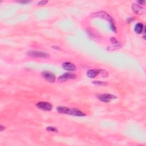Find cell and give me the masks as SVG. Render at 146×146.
I'll return each instance as SVG.
<instances>
[{
  "mask_svg": "<svg viewBox=\"0 0 146 146\" xmlns=\"http://www.w3.org/2000/svg\"><path fill=\"white\" fill-rule=\"evenodd\" d=\"M93 17H98V18H102L106 19V21L109 22L110 29L112 30L113 32H116V27L115 25V22L113 20L112 18L111 17L110 15L108 14L107 13L104 12H97L96 13H94L92 15Z\"/></svg>",
  "mask_w": 146,
  "mask_h": 146,
  "instance_id": "cell-1",
  "label": "cell"
},
{
  "mask_svg": "<svg viewBox=\"0 0 146 146\" xmlns=\"http://www.w3.org/2000/svg\"><path fill=\"white\" fill-rule=\"evenodd\" d=\"M27 54L30 57L34 58H47L49 57V54L45 52L39 51H30L27 52Z\"/></svg>",
  "mask_w": 146,
  "mask_h": 146,
  "instance_id": "cell-2",
  "label": "cell"
},
{
  "mask_svg": "<svg viewBox=\"0 0 146 146\" xmlns=\"http://www.w3.org/2000/svg\"><path fill=\"white\" fill-rule=\"evenodd\" d=\"M98 99L103 102H110L112 99H115L117 98V97L109 94H103L97 95Z\"/></svg>",
  "mask_w": 146,
  "mask_h": 146,
  "instance_id": "cell-3",
  "label": "cell"
},
{
  "mask_svg": "<svg viewBox=\"0 0 146 146\" xmlns=\"http://www.w3.org/2000/svg\"><path fill=\"white\" fill-rule=\"evenodd\" d=\"M37 107L39 109L44 111H51L53 109L52 105L48 102H39L36 104Z\"/></svg>",
  "mask_w": 146,
  "mask_h": 146,
  "instance_id": "cell-4",
  "label": "cell"
},
{
  "mask_svg": "<svg viewBox=\"0 0 146 146\" xmlns=\"http://www.w3.org/2000/svg\"><path fill=\"white\" fill-rule=\"evenodd\" d=\"M42 75L45 79L49 82L53 83L55 80V76L53 72L49 71H44L42 72Z\"/></svg>",
  "mask_w": 146,
  "mask_h": 146,
  "instance_id": "cell-5",
  "label": "cell"
},
{
  "mask_svg": "<svg viewBox=\"0 0 146 146\" xmlns=\"http://www.w3.org/2000/svg\"><path fill=\"white\" fill-rule=\"evenodd\" d=\"M132 9L135 13L139 15H142L144 14L145 12V8H144V7H142V6L139 5H137L135 4H132Z\"/></svg>",
  "mask_w": 146,
  "mask_h": 146,
  "instance_id": "cell-6",
  "label": "cell"
},
{
  "mask_svg": "<svg viewBox=\"0 0 146 146\" xmlns=\"http://www.w3.org/2000/svg\"><path fill=\"white\" fill-rule=\"evenodd\" d=\"M76 78V75L72 73L66 72L59 77L58 80L60 82H65L68 79H74Z\"/></svg>",
  "mask_w": 146,
  "mask_h": 146,
  "instance_id": "cell-7",
  "label": "cell"
},
{
  "mask_svg": "<svg viewBox=\"0 0 146 146\" xmlns=\"http://www.w3.org/2000/svg\"><path fill=\"white\" fill-rule=\"evenodd\" d=\"M62 67L65 70L68 71H75L76 70V66L70 62H65L62 64Z\"/></svg>",
  "mask_w": 146,
  "mask_h": 146,
  "instance_id": "cell-8",
  "label": "cell"
},
{
  "mask_svg": "<svg viewBox=\"0 0 146 146\" xmlns=\"http://www.w3.org/2000/svg\"><path fill=\"white\" fill-rule=\"evenodd\" d=\"M69 115L77 116V117H83L86 115L81 111L77 109H70Z\"/></svg>",
  "mask_w": 146,
  "mask_h": 146,
  "instance_id": "cell-9",
  "label": "cell"
},
{
  "mask_svg": "<svg viewBox=\"0 0 146 146\" xmlns=\"http://www.w3.org/2000/svg\"><path fill=\"white\" fill-rule=\"evenodd\" d=\"M99 74V70H90L87 71V75L90 78H94Z\"/></svg>",
  "mask_w": 146,
  "mask_h": 146,
  "instance_id": "cell-10",
  "label": "cell"
},
{
  "mask_svg": "<svg viewBox=\"0 0 146 146\" xmlns=\"http://www.w3.org/2000/svg\"><path fill=\"white\" fill-rule=\"evenodd\" d=\"M57 111L61 113V114H69L70 112V108H68L66 107H63V106H59L57 107Z\"/></svg>",
  "mask_w": 146,
  "mask_h": 146,
  "instance_id": "cell-11",
  "label": "cell"
},
{
  "mask_svg": "<svg viewBox=\"0 0 146 146\" xmlns=\"http://www.w3.org/2000/svg\"><path fill=\"white\" fill-rule=\"evenodd\" d=\"M144 27L142 23H138L135 25V32L138 34H141L143 32V30H144Z\"/></svg>",
  "mask_w": 146,
  "mask_h": 146,
  "instance_id": "cell-12",
  "label": "cell"
},
{
  "mask_svg": "<svg viewBox=\"0 0 146 146\" xmlns=\"http://www.w3.org/2000/svg\"><path fill=\"white\" fill-rule=\"evenodd\" d=\"M92 83H93V84H95V85H98V86H106V85H107V83L105 82L94 81V82H92Z\"/></svg>",
  "mask_w": 146,
  "mask_h": 146,
  "instance_id": "cell-13",
  "label": "cell"
},
{
  "mask_svg": "<svg viewBox=\"0 0 146 146\" xmlns=\"http://www.w3.org/2000/svg\"><path fill=\"white\" fill-rule=\"evenodd\" d=\"M99 74L102 75V77H108V72L104 70H99Z\"/></svg>",
  "mask_w": 146,
  "mask_h": 146,
  "instance_id": "cell-14",
  "label": "cell"
},
{
  "mask_svg": "<svg viewBox=\"0 0 146 146\" xmlns=\"http://www.w3.org/2000/svg\"><path fill=\"white\" fill-rule=\"evenodd\" d=\"M47 130L49 131H53V132H58V131L57 128L55 127H47Z\"/></svg>",
  "mask_w": 146,
  "mask_h": 146,
  "instance_id": "cell-15",
  "label": "cell"
},
{
  "mask_svg": "<svg viewBox=\"0 0 146 146\" xmlns=\"http://www.w3.org/2000/svg\"><path fill=\"white\" fill-rule=\"evenodd\" d=\"M48 1H39L38 3V5L39 6H41V5H46Z\"/></svg>",
  "mask_w": 146,
  "mask_h": 146,
  "instance_id": "cell-16",
  "label": "cell"
},
{
  "mask_svg": "<svg viewBox=\"0 0 146 146\" xmlns=\"http://www.w3.org/2000/svg\"><path fill=\"white\" fill-rule=\"evenodd\" d=\"M119 46H118V45H115V46H114L108 47L107 49L108 50H114L119 49Z\"/></svg>",
  "mask_w": 146,
  "mask_h": 146,
  "instance_id": "cell-17",
  "label": "cell"
},
{
  "mask_svg": "<svg viewBox=\"0 0 146 146\" xmlns=\"http://www.w3.org/2000/svg\"><path fill=\"white\" fill-rule=\"evenodd\" d=\"M111 42L112 44H116L118 43V41L115 38H111Z\"/></svg>",
  "mask_w": 146,
  "mask_h": 146,
  "instance_id": "cell-18",
  "label": "cell"
},
{
  "mask_svg": "<svg viewBox=\"0 0 146 146\" xmlns=\"http://www.w3.org/2000/svg\"><path fill=\"white\" fill-rule=\"evenodd\" d=\"M137 2L138 4L140 5H144L145 4V1H137Z\"/></svg>",
  "mask_w": 146,
  "mask_h": 146,
  "instance_id": "cell-19",
  "label": "cell"
},
{
  "mask_svg": "<svg viewBox=\"0 0 146 146\" xmlns=\"http://www.w3.org/2000/svg\"><path fill=\"white\" fill-rule=\"evenodd\" d=\"M18 2L19 3H21V4H28V3H30V1H18Z\"/></svg>",
  "mask_w": 146,
  "mask_h": 146,
  "instance_id": "cell-20",
  "label": "cell"
},
{
  "mask_svg": "<svg viewBox=\"0 0 146 146\" xmlns=\"http://www.w3.org/2000/svg\"><path fill=\"white\" fill-rule=\"evenodd\" d=\"M5 129V127H4V126H2V125H1V126H0V131L2 132V131H3Z\"/></svg>",
  "mask_w": 146,
  "mask_h": 146,
  "instance_id": "cell-21",
  "label": "cell"
},
{
  "mask_svg": "<svg viewBox=\"0 0 146 146\" xmlns=\"http://www.w3.org/2000/svg\"><path fill=\"white\" fill-rule=\"evenodd\" d=\"M53 48L55 49H60L59 48V47H57V46H53Z\"/></svg>",
  "mask_w": 146,
  "mask_h": 146,
  "instance_id": "cell-22",
  "label": "cell"
}]
</instances>
